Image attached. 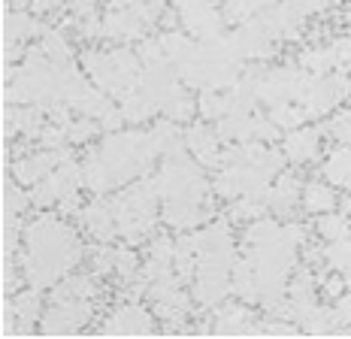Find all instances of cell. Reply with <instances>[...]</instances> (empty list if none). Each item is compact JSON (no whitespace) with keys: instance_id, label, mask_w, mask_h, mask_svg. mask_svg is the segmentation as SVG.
<instances>
[{"instance_id":"cell-1","label":"cell","mask_w":351,"mask_h":339,"mask_svg":"<svg viewBox=\"0 0 351 339\" xmlns=\"http://www.w3.org/2000/svg\"><path fill=\"white\" fill-rule=\"evenodd\" d=\"M88 257L82 237L76 227L67 224L64 215H40L31 224H25V239H21V276L31 288H55L64 276H70L73 267Z\"/></svg>"},{"instance_id":"cell-2","label":"cell","mask_w":351,"mask_h":339,"mask_svg":"<svg viewBox=\"0 0 351 339\" xmlns=\"http://www.w3.org/2000/svg\"><path fill=\"white\" fill-rule=\"evenodd\" d=\"M94 152L100 154L104 167L109 170L115 188H124L128 182L145 176L152 167H155V161L160 158L152 130H140V128L112 130V134L104 137V143H100Z\"/></svg>"},{"instance_id":"cell-3","label":"cell","mask_w":351,"mask_h":339,"mask_svg":"<svg viewBox=\"0 0 351 339\" xmlns=\"http://www.w3.org/2000/svg\"><path fill=\"white\" fill-rule=\"evenodd\" d=\"M85 76L91 79L100 91L112 94V97H124L128 91H134L140 82L143 61L136 55V49H130L128 43H115L112 49H85L79 55Z\"/></svg>"},{"instance_id":"cell-4","label":"cell","mask_w":351,"mask_h":339,"mask_svg":"<svg viewBox=\"0 0 351 339\" xmlns=\"http://www.w3.org/2000/svg\"><path fill=\"white\" fill-rule=\"evenodd\" d=\"M158 188L155 179H140L128 182L124 188H119V194H112L115 203V218H119V237L130 246H140L143 239H149V233L155 231L158 221Z\"/></svg>"},{"instance_id":"cell-5","label":"cell","mask_w":351,"mask_h":339,"mask_svg":"<svg viewBox=\"0 0 351 339\" xmlns=\"http://www.w3.org/2000/svg\"><path fill=\"white\" fill-rule=\"evenodd\" d=\"M351 97V76L342 70L327 73V76H306V85L300 91V106L306 109V115L312 119H327L339 109V103Z\"/></svg>"},{"instance_id":"cell-6","label":"cell","mask_w":351,"mask_h":339,"mask_svg":"<svg viewBox=\"0 0 351 339\" xmlns=\"http://www.w3.org/2000/svg\"><path fill=\"white\" fill-rule=\"evenodd\" d=\"M94 318V300H49V309L40 318L43 336L82 334Z\"/></svg>"},{"instance_id":"cell-7","label":"cell","mask_w":351,"mask_h":339,"mask_svg":"<svg viewBox=\"0 0 351 339\" xmlns=\"http://www.w3.org/2000/svg\"><path fill=\"white\" fill-rule=\"evenodd\" d=\"M155 309L143 306V300H119V306L97 324V334L106 336H145L155 334Z\"/></svg>"},{"instance_id":"cell-8","label":"cell","mask_w":351,"mask_h":339,"mask_svg":"<svg viewBox=\"0 0 351 339\" xmlns=\"http://www.w3.org/2000/svg\"><path fill=\"white\" fill-rule=\"evenodd\" d=\"M176 19L197 40H215L224 34V12L218 0H176Z\"/></svg>"},{"instance_id":"cell-9","label":"cell","mask_w":351,"mask_h":339,"mask_svg":"<svg viewBox=\"0 0 351 339\" xmlns=\"http://www.w3.org/2000/svg\"><path fill=\"white\" fill-rule=\"evenodd\" d=\"M306 73L300 64H282V67H269L267 76L261 82V91L258 97L263 106H279V103H297L300 100V91L306 85Z\"/></svg>"},{"instance_id":"cell-10","label":"cell","mask_w":351,"mask_h":339,"mask_svg":"<svg viewBox=\"0 0 351 339\" xmlns=\"http://www.w3.org/2000/svg\"><path fill=\"white\" fill-rule=\"evenodd\" d=\"M160 218L167 227L185 233L197 231V227L209 224L215 218L212 200H197V197H173V200H160Z\"/></svg>"},{"instance_id":"cell-11","label":"cell","mask_w":351,"mask_h":339,"mask_svg":"<svg viewBox=\"0 0 351 339\" xmlns=\"http://www.w3.org/2000/svg\"><path fill=\"white\" fill-rule=\"evenodd\" d=\"M185 143H188V152L194 154V161L203 170L218 173V170L224 167V149H228V143L218 137L215 124L209 128L203 119L191 121V124H188V130H185Z\"/></svg>"},{"instance_id":"cell-12","label":"cell","mask_w":351,"mask_h":339,"mask_svg":"<svg viewBox=\"0 0 351 339\" xmlns=\"http://www.w3.org/2000/svg\"><path fill=\"white\" fill-rule=\"evenodd\" d=\"M70 158H73V145H67V149H40L31 154H19L10 173L27 188V185H36L40 179H46V176H52L55 167Z\"/></svg>"},{"instance_id":"cell-13","label":"cell","mask_w":351,"mask_h":339,"mask_svg":"<svg viewBox=\"0 0 351 339\" xmlns=\"http://www.w3.org/2000/svg\"><path fill=\"white\" fill-rule=\"evenodd\" d=\"M76 218L94 242H112L119 237V218H115V203L109 194H100L91 203H85Z\"/></svg>"},{"instance_id":"cell-14","label":"cell","mask_w":351,"mask_h":339,"mask_svg":"<svg viewBox=\"0 0 351 339\" xmlns=\"http://www.w3.org/2000/svg\"><path fill=\"white\" fill-rule=\"evenodd\" d=\"M303 179L297 173H282L273 179V185L267 188L269 197V215L285 218V221H294L297 215V206H303Z\"/></svg>"},{"instance_id":"cell-15","label":"cell","mask_w":351,"mask_h":339,"mask_svg":"<svg viewBox=\"0 0 351 339\" xmlns=\"http://www.w3.org/2000/svg\"><path fill=\"white\" fill-rule=\"evenodd\" d=\"M152 27L140 19L134 6H109L104 16V40L109 43H134L145 40Z\"/></svg>"},{"instance_id":"cell-16","label":"cell","mask_w":351,"mask_h":339,"mask_svg":"<svg viewBox=\"0 0 351 339\" xmlns=\"http://www.w3.org/2000/svg\"><path fill=\"white\" fill-rule=\"evenodd\" d=\"M212 334L221 336H252L261 334V315L243 303H221L212 315Z\"/></svg>"},{"instance_id":"cell-17","label":"cell","mask_w":351,"mask_h":339,"mask_svg":"<svg viewBox=\"0 0 351 339\" xmlns=\"http://www.w3.org/2000/svg\"><path fill=\"white\" fill-rule=\"evenodd\" d=\"M321 137H324V130L318 128H294L288 130V134L282 137V152L285 158L291 161V164L303 167V164H315L321 158Z\"/></svg>"},{"instance_id":"cell-18","label":"cell","mask_w":351,"mask_h":339,"mask_svg":"<svg viewBox=\"0 0 351 339\" xmlns=\"http://www.w3.org/2000/svg\"><path fill=\"white\" fill-rule=\"evenodd\" d=\"M16 303V318H19V336L25 334H40V318H43V291L27 285L25 291L12 294Z\"/></svg>"},{"instance_id":"cell-19","label":"cell","mask_w":351,"mask_h":339,"mask_svg":"<svg viewBox=\"0 0 351 339\" xmlns=\"http://www.w3.org/2000/svg\"><path fill=\"white\" fill-rule=\"evenodd\" d=\"M160 115L164 119H170V121H194V115H197V97H194V91L188 88L185 82H176L170 91H167V97L164 103H160Z\"/></svg>"},{"instance_id":"cell-20","label":"cell","mask_w":351,"mask_h":339,"mask_svg":"<svg viewBox=\"0 0 351 339\" xmlns=\"http://www.w3.org/2000/svg\"><path fill=\"white\" fill-rule=\"evenodd\" d=\"M119 109H121L124 121H128L130 128H140L143 121L155 119V115L160 113V103L152 97V94H145L143 88H134V91H128L119 100Z\"/></svg>"},{"instance_id":"cell-21","label":"cell","mask_w":351,"mask_h":339,"mask_svg":"<svg viewBox=\"0 0 351 339\" xmlns=\"http://www.w3.org/2000/svg\"><path fill=\"white\" fill-rule=\"evenodd\" d=\"M303 209L309 215H324V212L339 209V194L336 185H330L327 179H312L303 188Z\"/></svg>"},{"instance_id":"cell-22","label":"cell","mask_w":351,"mask_h":339,"mask_svg":"<svg viewBox=\"0 0 351 339\" xmlns=\"http://www.w3.org/2000/svg\"><path fill=\"white\" fill-rule=\"evenodd\" d=\"M321 173L330 185L342 188L351 194V145H336V149L327 152L324 164H321Z\"/></svg>"},{"instance_id":"cell-23","label":"cell","mask_w":351,"mask_h":339,"mask_svg":"<svg viewBox=\"0 0 351 339\" xmlns=\"http://www.w3.org/2000/svg\"><path fill=\"white\" fill-rule=\"evenodd\" d=\"M158 40H160V49H164V58L170 64H176V67L191 61L197 55V46H200V43H194V36L188 31H164V34H158Z\"/></svg>"},{"instance_id":"cell-24","label":"cell","mask_w":351,"mask_h":339,"mask_svg":"<svg viewBox=\"0 0 351 339\" xmlns=\"http://www.w3.org/2000/svg\"><path fill=\"white\" fill-rule=\"evenodd\" d=\"M97 297V282H94V272L85 276V272H70L61 282L52 288V297L49 300H94Z\"/></svg>"},{"instance_id":"cell-25","label":"cell","mask_w":351,"mask_h":339,"mask_svg":"<svg viewBox=\"0 0 351 339\" xmlns=\"http://www.w3.org/2000/svg\"><path fill=\"white\" fill-rule=\"evenodd\" d=\"M152 137H155V145H158L160 158H170V154L188 152L185 130L179 128V121H170V119L155 121V124H152Z\"/></svg>"},{"instance_id":"cell-26","label":"cell","mask_w":351,"mask_h":339,"mask_svg":"<svg viewBox=\"0 0 351 339\" xmlns=\"http://www.w3.org/2000/svg\"><path fill=\"white\" fill-rule=\"evenodd\" d=\"M230 113H233L230 88L228 91H200V97H197V115H200L203 121H218Z\"/></svg>"},{"instance_id":"cell-27","label":"cell","mask_w":351,"mask_h":339,"mask_svg":"<svg viewBox=\"0 0 351 339\" xmlns=\"http://www.w3.org/2000/svg\"><path fill=\"white\" fill-rule=\"evenodd\" d=\"M297 64L312 76H327L336 70V58H333V46H309L300 51Z\"/></svg>"},{"instance_id":"cell-28","label":"cell","mask_w":351,"mask_h":339,"mask_svg":"<svg viewBox=\"0 0 351 339\" xmlns=\"http://www.w3.org/2000/svg\"><path fill=\"white\" fill-rule=\"evenodd\" d=\"M315 233L324 242H339V239H348L351 237V221L346 212H324V215L315 218Z\"/></svg>"},{"instance_id":"cell-29","label":"cell","mask_w":351,"mask_h":339,"mask_svg":"<svg viewBox=\"0 0 351 339\" xmlns=\"http://www.w3.org/2000/svg\"><path fill=\"white\" fill-rule=\"evenodd\" d=\"M269 121L276 124L279 130H294V128H303V121H309V115H306V109L300 106V103H279V106H269Z\"/></svg>"},{"instance_id":"cell-30","label":"cell","mask_w":351,"mask_h":339,"mask_svg":"<svg viewBox=\"0 0 351 339\" xmlns=\"http://www.w3.org/2000/svg\"><path fill=\"white\" fill-rule=\"evenodd\" d=\"M115 257H119V246L112 242H94V248L88 252V267H91L94 276H109L115 272Z\"/></svg>"},{"instance_id":"cell-31","label":"cell","mask_w":351,"mask_h":339,"mask_svg":"<svg viewBox=\"0 0 351 339\" xmlns=\"http://www.w3.org/2000/svg\"><path fill=\"white\" fill-rule=\"evenodd\" d=\"M100 130H104V124H100L97 119H91V115H79V119L67 121V143L70 145H85V143H91L94 137H100Z\"/></svg>"},{"instance_id":"cell-32","label":"cell","mask_w":351,"mask_h":339,"mask_svg":"<svg viewBox=\"0 0 351 339\" xmlns=\"http://www.w3.org/2000/svg\"><path fill=\"white\" fill-rule=\"evenodd\" d=\"M321 130H324L336 145H351V109H336Z\"/></svg>"},{"instance_id":"cell-33","label":"cell","mask_w":351,"mask_h":339,"mask_svg":"<svg viewBox=\"0 0 351 339\" xmlns=\"http://www.w3.org/2000/svg\"><path fill=\"white\" fill-rule=\"evenodd\" d=\"M140 257H136V252L128 246H119V257H115V276L121 279V282H130V279L140 276Z\"/></svg>"},{"instance_id":"cell-34","label":"cell","mask_w":351,"mask_h":339,"mask_svg":"<svg viewBox=\"0 0 351 339\" xmlns=\"http://www.w3.org/2000/svg\"><path fill=\"white\" fill-rule=\"evenodd\" d=\"M330 46H333V58H336V70H342L351 76V34L333 40Z\"/></svg>"},{"instance_id":"cell-35","label":"cell","mask_w":351,"mask_h":339,"mask_svg":"<svg viewBox=\"0 0 351 339\" xmlns=\"http://www.w3.org/2000/svg\"><path fill=\"white\" fill-rule=\"evenodd\" d=\"M333 318H336V334H339L342 327H348V324H351V294H342V297L336 300Z\"/></svg>"},{"instance_id":"cell-36","label":"cell","mask_w":351,"mask_h":339,"mask_svg":"<svg viewBox=\"0 0 351 339\" xmlns=\"http://www.w3.org/2000/svg\"><path fill=\"white\" fill-rule=\"evenodd\" d=\"M67 10L73 19H85L97 12V0H67Z\"/></svg>"},{"instance_id":"cell-37","label":"cell","mask_w":351,"mask_h":339,"mask_svg":"<svg viewBox=\"0 0 351 339\" xmlns=\"http://www.w3.org/2000/svg\"><path fill=\"white\" fill-rule=\"evenodd\" d=\"M19 134V128H16V119H12V109H10V103H3V139L6 143H12Z\"/></svg>"},{"instance_id":"cell-38","label":"cell","mask_w":351,"mask_h":339,"mask_svg":"<svg viewBox=\"0 0 351 339\" xmlns=\"http://www.w3.org/2000/svg\"><path fill=\"white\" fill-rule=\"evenodd\" d=\"M303 3V10L309 12V16H321V12H327L330 6H336L339 0H300Z\"/></svg>"},{"instance_id":"cell-39","label":"cell","mask_w":351,"mask_h":339,"mask_svg":"<svg viewBox=\"0 0 351 339\" xmlns=\"http://www.w3.org/2000/svg\"><path fill=\"white\" fill-rule=\"evenodd\" d=\"M34 12L36 16H52V12L61 10V0H34Z\"/></svg>"}]
</instances>
